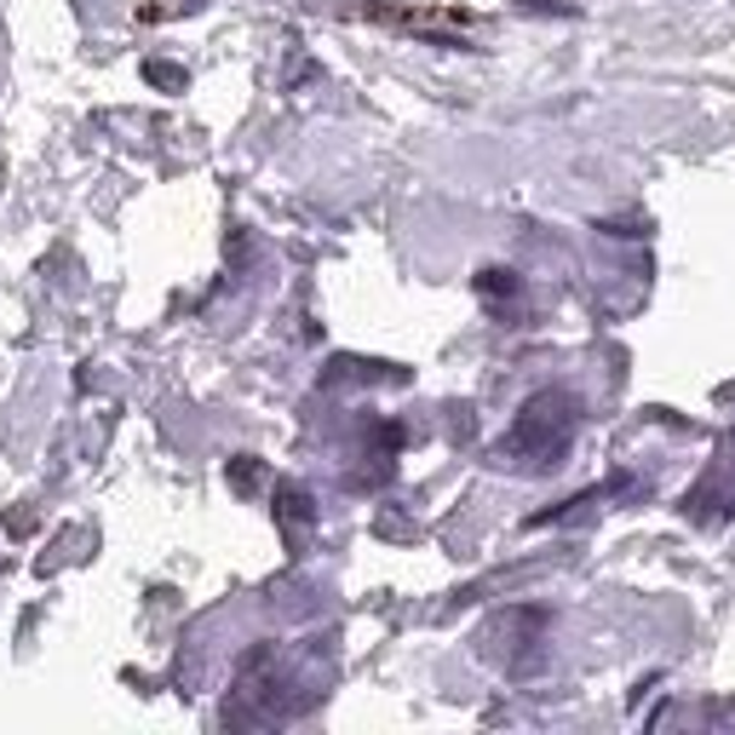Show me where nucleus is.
<instances>
[{"instance_id": "f257e3e1", "label": "nucleus", "mask_w": 735, "mask_h": 735, "mask_svg": "<svg viewBox=\"0 0 735 735\" xmlns=\"http://www.w3.org/2000/svg\"><path fill=\"white\" fill-rule=\"evenodd\" d=\"M7 528H12V535H29V528H35V512H12Z\"/></svg>"}]
</instances>
